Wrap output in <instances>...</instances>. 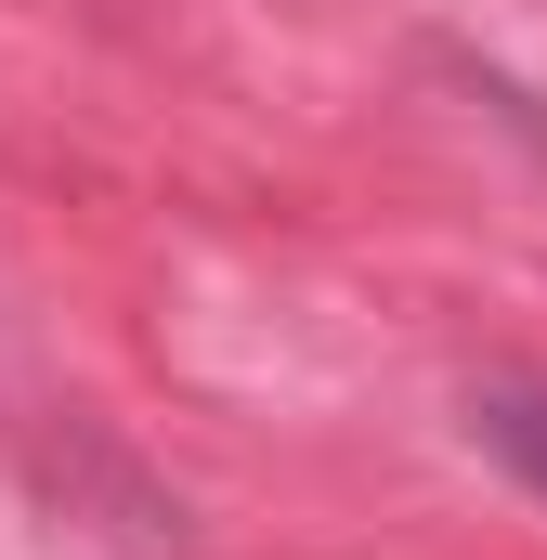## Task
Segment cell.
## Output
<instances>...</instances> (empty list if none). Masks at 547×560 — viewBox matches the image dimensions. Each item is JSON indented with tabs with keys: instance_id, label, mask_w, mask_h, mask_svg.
I'll return each instance as SVG.
<instances>
[{
	"instance_id": "cell-1",
	"label": "cell",
	"mask_w": 547,
	"mask_h": 560,
	"mask_svg": "<svg viewBox=\"0 0 547 560\" xmlns=\"http://www.w3.org/2000/svg\"><path fill=\"white\" fill-rule=\"evenodd\" d=\"M482 430H496V456H509V469H535V482H547V392H496Z\"/></svg>"
}]
</instances>
